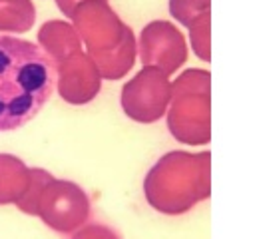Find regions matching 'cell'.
Masks as SVG:
<instances>
[{
    "instance_id": "obj_7",
    "label": "cell",
    "mask_w": 253,
    "mask_h": 239,
    "mask_svg": "<svg viewBox=\"0 0 253 239\" xmlns=\"http://www.w3.org/2000/svg\"><path fill=\"white\" fill-rule=\"evenodd\" d=\"M140 52L144 64L158 66L164 72H173L185 60V42L173 24L156 20L142 30Z\"/></svg>"
},
{
    "instance_id": "obj_9",
    "label": "cell",
    "mask_w": 253,
    "mask_h": 239,
    "mask_svg": "<svg viewBox=\"0 0 253 239\" xmlns=\"http://www.w3.org/2000/svg\"><path fill=\"white\" fill-rule=\"evenodd\" d=\"M38 40H40L42 50L56 64H62L64 60H68L70 56L80 52L78 30L74 26H70L68 22H62V20L46 22L38 32Z\"/></svg>"
},
{
    "instance_id": "obj_2",
    "label": "cell",
    "mask_w": 253,
    "mask_h": 239,
    "mask_svg": "<svg viewBox=\"0 0 253 239\" xmlns=\"http://www.w3.org/2000/svg\"><path fill=\"white\" fill-rule=\"evenodd\" d=\"M208 158L183 152L164 156L146 177L148 201L160 211L179 213L208 196Z\"/></svg>"
},
{
    "instance_id": "obj_13",
    "label": "cell",
    "mask_w": 253,
    "mask_h": 239,
    "mask_svg": "<svg viewBox=\"0 0 253 239\" xmlns=\"http://www.w3.org/2000/svg\"><path fill=\"white\" fill-rule=\"evenodd\" d=\"M169 12L177 22L192 26L210 12V0H169Z\"/></svg>"
},
{
    "instance_id": "obj_6",
    "label": "cell",
    "mask_w": 253,
    "mask_h": 239,
    "mask_svg": "<svg viewBox=\"0 0 253 239\" xmlns=\"http://www.w3.org/2000/svg\"><path fill=\"white\" fill-rule=\"evenodd\" d=\"M38 213L58 229L76 227L88 215L86 194L70 182H52L42 192L38 201Z\"/></svg>"
},
{
    "instance_id": "obj_15",
    "label": "cell",
    "mask_w": 253,
    "mask_h": 239,
    "mask_svg": "<svg viewBox=\"0 0 253 239\" xmlns=\"http://www.w3.org/2000/svg\"><path fill=\"white\" fill-rule=\"evenodd\" d=\"M82 2H86V0H56L58 8H60L62 12H64L66 16H70V18H72L74 10L78 8V4H82Z\"/></svg>"
},
{
    "instance_id": "obj_5",
    "label": "cell",
    "mask_w": 253,
    "mask_h": 239,
    "mask_svg": "<svg viewBox=\"0 0 253 239\" xmlns=\"http://www.w3.org/2000/svg\"><path fill=\"white\" fill-rule=\"evenodd\" d=\"M169 82L166 72L154 66L144 68L122 90V106L138 122H156L164 116L169 100Z\"/></svg>"
},
{
    "instance_id": "obj_14",
    "label": "cell",
    "mask_w": 253,
    "mask_h": 239,
    "mask_svg": "<svg viewBox=\"0 0 253 239\" xmlns=\"http://www.w3.org/2000/svg\"><path fill=\"white\" fill-rule=\"evenodd\" d=\"M189 30H192V42H194V48L196 52L202 56V58H210V52H208V30H210V12L204 14L202 18H198L192 26H189Z\"/></svg>"
},
{
    "instance_id": "obj_3",
    "label": "cell",
    "mask_w": 253,
    "mask_h": 239,
    "mask_svg": "<svg viewBox=\"0 0 253 239\" xmlns=\"http://www.w3.org/2000/svg\"><path fill=\"white\" fill-rule=\"evenodd\" d=\"M200 84H208L206 72H185L173 88V106L169 110L171 134L187 144L208 142V94H196Z\"/></svg>"
},
{
    "instance_id": "obj_1",
    "label": "cell",
    "mask_w": 253,
    "mask_h": 239,
    "mask_svg": "<svg viewBox=\"0 0 253 239\" xmlns=\"http://www.w3.org/2000/svg\"><path fill=\"white\" fill-rule=\"evenodd\" d=\"M56 84V62L36 44L0 36V132L18 130L44 108Z\"/></svg>"
},
{
    "instance_id": "obj_11",
    "label": "cell",
    "mask_w": 253,
    "mask_h": 239,
    "mask_svg": "<svg viewBox=\"0 0 253 239\" xmlns=\"http://www.w3.org/2000/svg\"><path fill=\"white\" fill-rule=\"evenodd\" d=\"M134 54H136V44H134V34L132 30L128 28L126 30V36L124 40L120 42V46H116L114 50L110 52H104V54H94V64L98 66L100 74L104 78H110V80H116L120 76H124L132 68V62H134Z\"/></svg>"
},
{
    "instance_id": "obj_8",
    "label": "cell",
    "mask_w": 253,
    "mask_h": 239,
    "mask_svg": "<svg viewBox=\"0 0 253 239\" xmlns=\"http://www.w3.org/2000/svg\"><path fill=\"white\" fill-rule=\"evenodd\" d=\"M58 88L66 102H90L100 90V70L86 54L76 52L58 64Z\"/></svg>"
},
{
    "instance_id": "obj_10",
    "label": "cell",
    "mask_w": 253,
    "mask_h": 239,
    "mask_svg": "<svg viewBox=\"0 0 253 239\" xmlns=\"http://www.w3.org/2000/svg\"><path fill=\"white\" fill-rule=\"evenodd\" d=\"M30 188V171L8 154H0V203L20 201Z\"/></svg>"
},
{
    "instance_id": "obj_12",
    "label": "cell",
    "mask_w": 253,
    "mask_h": 239,
    "mask_svg": "<svg viewBox=\"0 0 253 239\" xmlns=\"http://www.w3.org/2000/svg\"><path fill=\"white\" fill-rule=\"evenodd\" d=\"M34 18L32 0H0V32H26Z\"/></svg>"
},
{
    "instance_id": "obj_4",
    "label": "cell",
    "mask_w": 253,
    "mask_h": 239,
    "mask_svg": "<svg viewBox=\"0 0 253 239\" xmlns=\"http://www.w3.org/2000/svg\"><path fill=\"white\" fill-rule=\"evenodd\" d=\"M78 34L88 44L90 56L104 54L120 46L128 26H124L118 14L110 8L108 0H86L72 14Z\"/></svg>"
}]
</instances>
